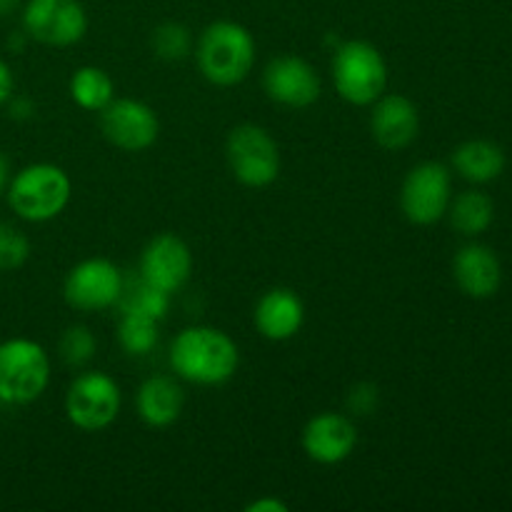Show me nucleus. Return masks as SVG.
I'll return each instance as SVG.
<instances>
[{"label":"nucleus","mask_w":512,"mask_h":512,"mask_svg":"<svg viewBox=\"0 0 512 512\" xmlns=\"http://www.w3.org/2000/svg\"><path fill=\"white\" fill-rule=\"evenodd\" d=\"M95 348H98V340H95L93 330L85 325H70L60 338V358L70 368L88 365L95 358Z\"/></svg>","instance_id":"nucleus-25"},{"label":"nucleus","mask_w":512,"mask_h":512,"mask_svg":"<svg viewBox=\"0 0 512 512\" xmlns=\"http://www.w3.org/2000/svg\"><path fill=\"white\" fill-rule=\"evenodd\" d=\"M450 200H453V180L443 163L428 160L415 165L403 180L400 208L413 225H433L443 220Z\"/></svg>","instance_id":"nucleus-8"},{"label":"nucleus","mask_w":512,"mask_h":512,"mask_svg":"<svg viewBox=\"0 0 512 512\" xmlns=\"http://www.w3.org/2000/svg\"><path fill=\"white\" fill-rule=\"evenodd\" d=\"M255 55H258V48H255L253 33L233 20L210 23L195 45L200 73L218 88L243 83L253 70Z\"/></svg>","instance_id":"nucleus-2"},{"label":"nucleus","mask_w":512,"mask_h":512,"mask_svg":"<svg viewBox=\"0 0 512 512\" xmlns=\"http://www.w3.org/2000/svg\"><path fill=\"white\" fill-rule=\"evenodd\" d=\"M73 183L60 165L33 163L15 173L8 183V203L28 223L53 220L68 208Z\"/></svg>","instance_id":"nucleus-3"},{"label":"nucleus","mask_w":512,"mask_h":512,"mask_svg":"<svg viewBox=\"0 0 512 512\" xmlns=\"http://www.w3.org/2000/svg\"><path fill=\"white\" fill-rule=\"evenodd\" d=\"M358 448V428L343 413H320L303 428V450L320 465H338Z\"/></svg>","instance_id":"nucleus-14"},{"label":"nucleus","mask_w":512,"mask_h":512,"mask_svg":"<svg viewBox=\"0 0 512 512\" xmlns=\"http://www.w3.org/2000/svg\"><path fill=\"white\" fill-rule=\"evenodd\" d=\"M70 98L88 113H100L115 98V83L98 65H83L70 78Z\"/></svg>","instance_id":"nucleus-20"},{"label":"nucleus","mask_w":512,"mask_h":512,"mask_svg":"<svg viewBox=\"0 0 512 512\" xmlns=\"http://www.w3.org/2000/svg\"><path fill=\"white\" fill-rule=\"evenodd\" d=\"M378 405V388L375 385H355L348 395V408L353 410L355 415H370Z\"/></svg>","instance_id":"nucleus-27"},{"label":"nucleus","mask_w":512,"mask_h":512,"mask_svg":"<svg viewBox=\"0 0 512 512\" xmlns=\"http://www.w3.org/2000/svg\"><path fill=\"white\" fill-rule=\"evenodd\" d=\"M118 305L120 310H133V313H143L155 320H163L170 308V293H163L155 285L145 283L143 278H138V283H128L125 280Z\"/></svg>","instance_id":"nucleus-23"},{"label":"nucleus","mask_w":512,"mask_h":512,"mask_svg":"<svg viewBox=\"0 0 512 512\" xmlns=\"http://www.w3.org/2000/svg\"><path fill=\"white\" fill-rule=\"evenodd\" d=\"M23 28L38 43L68 48L88 33V13L78 0H28Z\"/></svg>","instance_id":"nucleus-10"},{"label":"nucleus","mask_w":512,"mask_h":512,"mask_svg":"<svg viewBox=\"0 0 512 512\" xmlns=\"http://www.w3.org/2000/svg\"><path fill=\"white\" fill-rule=\"evenodd\" d=\"M13 85L15 80H13V73H10L8 63L0 60V105L10 100V95H13Z\"/></svg>","instance_id":"nucleus-29"},{"label":"nucleus","mask_w":512,"mask_h":512,"mask_svg":"<svg viewBox=\"0 0 512 512\" xmlns=\"http://www.w3.org/2000/svg\"><path fill=\"white\" fill-rule=\"evenodd\" d=\"M158 323L160 320L150 318V315L123 310L118 323L120 348H123L128 355H135V358L153 353V348L158 345V338H160Z\"/></svg>","instance_id":"nucleus-22"},{"label":"nucleus","mask_w":512,"mask_h":512,"mask_svg":"<svg viewBox=\"0 0 512 512\" xmlns=\"http://www.w3.org/2000/svg\"><path fill=\"white\" fill-rule=\"evenodd\" d=\"M48 383L50 358L43 345L28 338H10L0 343V403H35Z\"/></svg>","instance_id":"nucleus-5"},{"label":"nucleus","mask_w":512,"mask_h":512,"mask_svg":"<svg viewBox=\"0 0 512 512\" xmlns=\"http://www.w3.org/2000/svg\"><path fill=\"white\" fill-rule=\"evenodd\" d=\"M193 273V253L188 243L173 233H160L140 255V278L163 293H178Z\"/></svg>","instance_id":"nucleus-12"},{"label":"nucleus","mask_w":512,"mask_h":512,"mask_svg":"<svg viewBox=\"0 0 512 512\" xmlns=\"http://www.w3.org/2000/svg\"><path fill=\"white\" fill-rule=\"evenodd\" d=\"M5 185H8V160L0 153V193L5 190Z\"/></svg>","instance_id":"nucleus-30"},{"label":"nucleus","mask_w":512,"mask_h":512,"mask_svg":"<svg viewBox=\"0 0 512 512\" xmlns=\"http://www.w3.org/2000/svg\"><path fill=\"white\" fill-rule=\"evenodd\" d=\"M150 45H153V53L158 55L160 60L178 63V60H185L190 53H193L195 40H193V33H190L183 23L168 20V23L158 25V28L153 30Z\"/></svg>","instance_id":"nucleus-24"},{"label":"nucleus","mask_w":512,"mask_h":512,"mask_svg":"<svg viewBox=\"0 0 512 512\" xmlns=\"http://www.w3.org/2000/svg\"><path fill=\"white\" fill-rule=\"evenodd\" d=\"M240 350L225 330L190 325L170 345V368L193 385H223L238 373Z\"/></svg>","instance_id":"nucleus-1"},{"label":"nucleus","mask_w":512,"mask_h":512,"mask_svg":"<svg viewBox=\"0 0 512 512\" xmlns=\"http://www.w3.org/2000/svg\"><path fill=\"white\" fill-rule=\"evenodd\" d=\"M420 115L410 98L400 93L380 95L370 113V133L385 150H403L418 138Z\"/></svg>","instance_id":"nucleus-15"},{"label":"nucleus","mask_w":512,"mask_h":512,"mask_svg":"<svg viewBox=\"0 0 512 512\" xmlns=\"http://www.w3.org/2000/svg\"><path fill=\"white\" fill-rule=\"evenodd\" d=\"M255 328L265 340L283 343L298 335L305 320V305L300 295L290 288H273L255 305Z\"/></svg>","instance_id":"nucleus-16"},{"label":"nucleus","mask_w":512,"mask_h":512,"mask_svg":"<svg viewBox=\"0 0 512 512\" xmlns=\"http://www.w3.org/2000/svg\"><path fill=\"white\" fill-rule=\"evenodd\" d=\"M123 393L120 385L100 370H88L70 383L65 415L83 433H100L118 420Z\"/></svg>","instance_id":"nucleus-7"},{"label":"nucleus","mask_w":512,"mask_h":512,"mask_svg":"<svg viewBox=\"0 0 512 512\" xmlns=\"http://www.w3.org/2000/svg\"><path fill=\"white\" fill-rule=\"evenodd\" d=\"M230 173L248 188H268L280 175V148L273 135L255 123L230 130L225 143Z\"/></svg>","instance_id":"nucleus-6"},{"label":"nucleus","mask_w":512,"mask_h":512,"mask_svg":"<svg viewBox=\"0 0 512 512\" xmlns=\"http://www.w3.org/2000/svg\"><path fill=\"white\" fill-rule=\"evenodd\" d=\"M100 130L105 140L125 153L148 150L160 135L158 113L135 98H113L100 110Z\"/></svg>","instance_id":"nucleus-11"},{"label":"nucleus","mask_w":512,"mask_h":512,"mask_svg":"<svg viewBox=\"0 0 512 512\" xmlns=\"http://www.w3.org/2000/svg\"><path fill=\"white\" fill-rule=\"evenodd\" d=\"M20 0H0V15H10L15 8H18Z\"/></svg>","instance_id":"nucleus-31"},{"label":"nucleus","mask_w":512,"mask_h":512,"mask_svg":"<svg viewBox=\"0 0 512 512\" xmlns=\"http://www.w3.org/2000/svg\"><path fill=\"white\" fill-rule=\"evenodd\" d=\"M450 223L458 233L463 235H480L493 225L495 218V205L493 200L478 190H465L458 198L450 200Z\"/></svg>","instance_id":"nucleus-21"},{"label":"nucleus","mask_w":512,"mask_h":512,"mask_svg":"<svg viewBox=\"0 0 512 512\" xmlns=\"http://www.w3.org/2000/svg\"><path fill=\"white\" fill-rule=\"evenodd\" d=\"M333 83L350 105H373L388 88V63L368 40H348L333 55Z\"/></svg>","instance_id":"nucleus-4"},{"label":"nucleus","mask_w":512,"mask_h":512,"mask_svg":"<svg viewBox=\"0 0 512 512\" xmlns=\"http://www.w3.org/2000/svg\"><path fill=\"white\" fill-rule=\"evenodd\" d=\"M183 405V388L170 375H153V378L143 380L138 395H135V408L148 428H170L183 413Z\"/></svg>","instance_id":"nucleus-18"},{"label":"nucleus","mask_w":512,"mask_h":512,"mask_svg":"<svg viewBox=\"0 0 512 512\" xmlns=\"http://www.w3.org/2000/svg\"><path fill=\"white\" fill-rule=\"evenodd\" d=\"M453 278L470 298H493L503 283V268L498 255L485 245H465L453 260Z\"/></svg>","instance_id":"nucleus-17"},{"label":"nucleus","mask_w":512,"mask_h":512,"mask_svg":"<svg viewBox=\"0 0 512 512\" xmlns=\"http://www.w3.org/2000/svg\"><path fill=\"white\" fill-rule=\"evenodd\" d=\"M30 255V240L13 225L0 223V270L23 268Z\"/></svg>","instance_id":"nucleus-26"},{"label":"nucleus","mask_w":512,"mask_h":512,"mask_svg":"<svg viewBox=\"0 0 512 512\" xmlns=\"http://www.w3.org/2000/svg\"><path fill=\"white\" fill-rule=\"evenodd\" d=\"M453 165L470 183H490L505 170V153L490 140H468L453 153Z\"/></svg>","instance_id":"nucleus-19"},{"label":"nucleus","mask_w":512,"mask_h":512,"mask_svg":"<svg viewBox=\"0 0 512 512\" xmlns=\"http://www.w3.org/2000/svg\"><path fill=\"white\" fill-rule=\"evenodd\" d=\"M125 278L115 263L105 258H88L70 268L65 278V303L80 313H100L118 305Z\"/></svg>","instance_id":"nucleus-9"},{"label":"nucleus","mask_w":512,"mask_h":512,"mask_svg":"<svg viewBox=\"0 0 512 512\" xmlns=\"http://www.w3.org/2000/svg\"><path fill=\"white\" fill-rule=\"evenodd\" d=\"M245 512H288V505L278 498H258L245 505Z\"/></svg>","instance_id":"nucleus-28"},{"label":"nucleus","mask_w":512,"mask_h":512,"mask_svg":"<svg viewBox=\"0 0 512 512\" xmlns=\"http://www.w3.org/2000/svg\"><path fill=\"white\" fill-rule=\"evenodd\" d=\"M263 88L278 105L303 110L320 98V75L308 60L298 55H280L265 68Z\"/></svg>","instance_id":"nucleus-13"}]
</instances>
